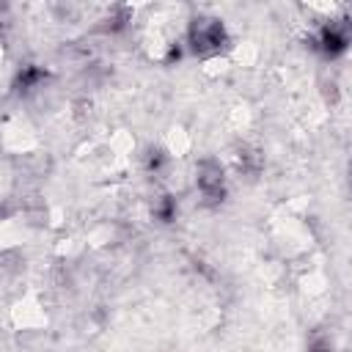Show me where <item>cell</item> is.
<instances>
[{
	"mask_svg": "<svg viewBox=\"0 0 352 352\" xmlns=\"http://www.w3.org/2000/svg\"><path fill=\"white\" fill-rule=\"evenodd\" d=\"M223 41H226V33H223L220 22H214V19H195V25L190 30V44H192L195 52H201V55L217 52Z\"/></svg>",
	"mask_w": 352,
	"mask_h": 352,
	"instance_id": "cell-1",
	"label": "cell"
},
{
	"mask_svg": "<svg viewBox=\"0 0 352 352\" xmlns=\"http://www.w3.org/2000/svg\"><path fill=\"white\" fill-rule=\"evenodd\" d=\"M198 190H201L204 198H209V201L223 198V170H220L217 162L204 160V162L198 165Z\"/></svg>",
	"mask_w": 352,
	"mask_h": 352,
	"instance_id": "cell-2",
	"label": "cell"
}]
</instances>
